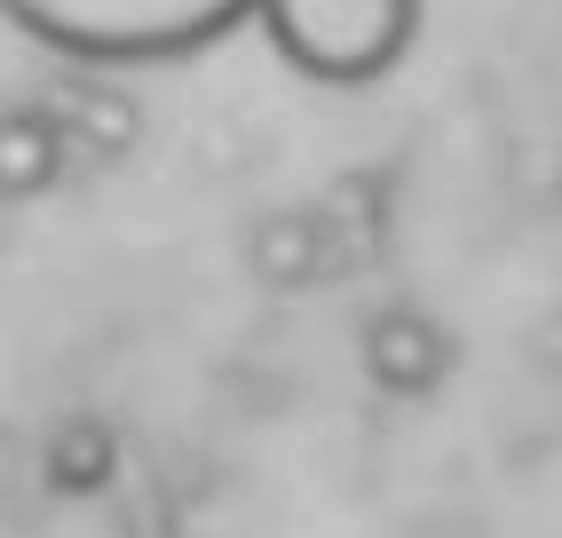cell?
Returning a JSON list of instances; mask_svg holds the SVG:
<instances>
[{
  "mask_svg": "<svg viewBox=\"0 0 562 538\" xmlns=\"http://www.w3.org/2000/svg\"><path fill=\"white\" fill-rule=\"evenodd\" d=\"M0 16L88 71H135L231 41L254 24V0H0Z\"/></svg>",
  "mask_w": 562,
  "mask_h": 538,
  "instance_id": "cell-1",
  "label": "cell"
},
{
  "mask_svg": "<svg viewBox=\"0 0 562 538\" xmlns=\"http://www.w3.org/2000/svg\"><path fill=\"white\" fill-rule=\"evenodd\" d=\"M261 41L317 88H381L420 41V0H254Z\"/></svg>",
  "mask_w": 562,
  "mask_h": 538,
  "instance_id": "cell-2",
  "label": "cell"
},
{
  "mask_svg": "<svg viewBox=\"0 0 562 538\" xmlns=\"http://www.w3.org/2000/svg\"><path fill=\"white\" fill-rule=\"evenodd\" d=\"M364 372L381 380L389 396H428V389H443V372H452V340L420 310H381L364 325Z\"/></svg>",
  "mask_w": 562,
  "mask_h": 538,
  "instance_id": "cell-3",
  "label": "cell"
},
{
  "mask_svg": "<svg viewBox=\"0 0 562 538\" xmlns=\"http://www.w3.org/2000/svg\"><path fill=\"white\" fill-rule=\"evenodd\" d=\"M71 150L48 103H0V199H48Z\"/></svg>",
  "mask_w": 562,
  "mask_h": 538,
  "instance_id": "cell-4",
  "label": "cell"
},
{
  "mask_svg": "<svg viewBox=\"0 0 562 538\" xmlns=\"http://www.w3.org/2000/svg\"><path fill=\"white\" fill-rule=\"evenodd\" d=\"M56 111V127H64V150H71V159H80V150H88V159H120V150L135 143V103L120 96V88H71L64 103H48Z\"/></svg>",
  "mask_w": 562,
  "mask_h": 538,
  "instance_id": "cell-5",
  "label": "cell"
}]
</instances>
